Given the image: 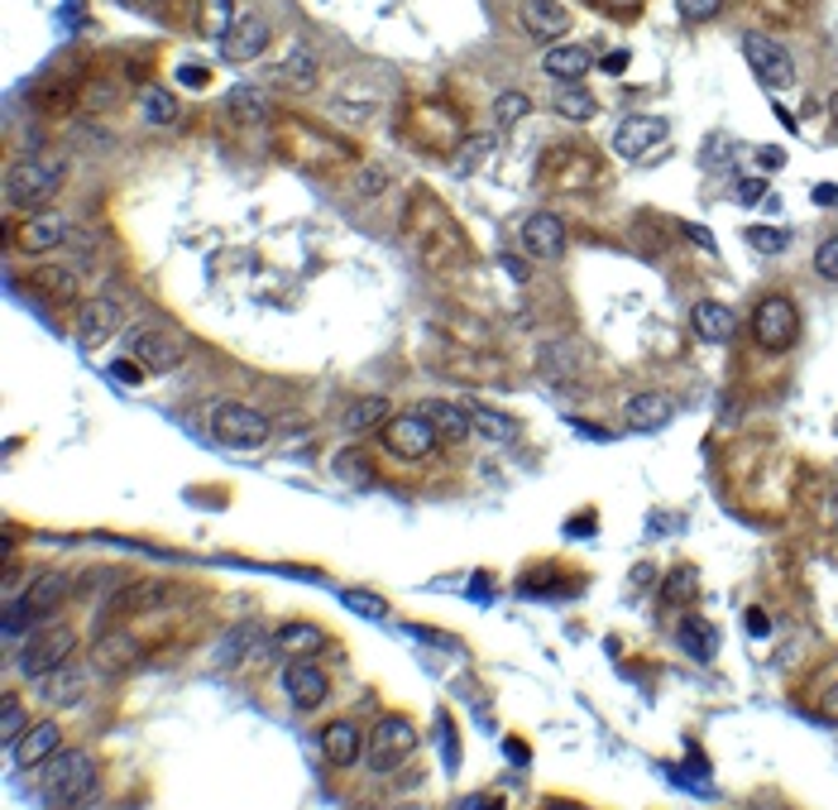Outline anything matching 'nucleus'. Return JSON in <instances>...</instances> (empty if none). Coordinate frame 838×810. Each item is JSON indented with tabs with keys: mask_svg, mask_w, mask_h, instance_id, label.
Returning a JSON list of instances; mask_svg holds the SVG:
<instances>
[{
	"mask_svg": "<svg viewBox=\"0 0 838 810\" xmlns=\"http://www.w3.org/2000/svg\"><path fill=\"white\" fill-rule=\"evenodd\" d=\"M408 235H412V250L417 260H422L431 274H450L456 264H465V231L460 221L446 212V206L431 197V193H412V206H408Z\"/></svg>",
	"mask_w": 838,
	"mask_h": 810,
	"instance_id": "nucleus-1",
	"label": "nucleus"
},
{
	"mask_svg": "<svg viewBox=\"0 0 838 810\" xmlns=\"http://www.w3.org/2000/svg\"><path fill=\"white\" fill-rule=\"evenodd\" d=\"M62 173H68V164L53 154L14 158V164L6 168V202L10 206H43L48 197H58Z\"/></svg>",
	"mask_w": 838,
	"mask_h": 810,
	"instance_id": "nucleus-2",
	"label": "nucleus"
},
{
	"mask_svg": "<svg viewBox=\"0 0 838 810\" xmlns=\"http://www.w3.org/2000/svg\"><path fill=\"white\" fill-rule=\"evenodd\" d=\"M91 787H96L91 753L72 749V753H53L43 762V801L48 806H77L91 797Z\"/></svg>",
	"mask_w": 838,
	"mask_h": 810,
	"instance_id": "nucleus-3",
	"label": "nucleus"
},
{
	"mask_svg": "<svg viewBox=\"0 0 838 810\" xmlns=\"http://www.w3.org/2000/svg\"><path fill=\"white\" fill-rule=\"evenodd\" d=\"M408 139H412L417 149H427V154H437V158H450V154H456V145L465 139V125H460V116L446 101H417L412 125H408Z\"/></svg>",
	"mask_w": 838,
	"mask_h": 810,
	"instance_id": "nucleus-4",
	"label": "nucleus"
},
{
	"mask_svg": "<svg viewBox=\"0 0 838 810\" xmlns=\"http://www.w3.org/2000/svg\"><path fill=\"white\" fill-rule=\"evenodd\" d=\"M62 595H68V576H62V570H48V576H39V580L25 591V599H10V609H6V633L14 638V633L35 628L39 618H48V614L62 605Z\"/></svg>",
	"mask_w": 838,
	"mask_h": 810,
	"instance_id": "nucleus-5",
	"label": "nucleus"
},
{
	"mask_svg": "<svg viewBox=\"0 0 838 810\" xmlns=\"http://www.w3.org/2000/svg\"><path fill=\"white\" fill-rule=\"evenodd\" d=\"M279 149L302 168H327V164H341V158H345V149L335 145L331 135H321V130H312V125H302V120H283L279 125Z\"/></svg>",
	"mask_w": 838,
	"mask_h": 810,
	"instance_id": "nucleus-6",
	"label": "nucleus"
},
{
	"mask_svg": "<svg viewBox=\"0 0 838 810\" xmlns=\"http://www.w3.org/2000/svg\"><path fill=\"white\" fill-rule=\"evenodd\" d=\"M125 345H130V360L139 364V370H149V374H168V370H177V364L187 360V345L164 326H135Z\"/></svg>",
	"mask_w": 838,
	"mask_h": 810,
	"instance_id": "nucleus-7",
	"label": "nucleus"
},
{
	"mask_svg": "<svg viewBox=\"0 0 838 810\" xmlns=\"http://www.w3.org/2000/svg\"><path fill=\"white\" fill-rule=\"evenodd\" d=\"M212 432H216V441H225V447L254 451V447H264V441H269V418H264V412H254V408H245V403H221L212 412Z\"/></svg>",
	"mask_w": 838,
	"mask_h": 810,
	"instance_id": "nucleus-8",
	"label": "nucleus"
},
{
	"mask_svg": "<svg viewBox=\"0 0 838 810\" xmlns=\"http://www.w3.org/2000/svg\"><path fill=\"white\" fill-rule=\"evenodd\" d=\"M77 653V633L72 628H35L29 633V643L20 647V672L25 676H43V672H53V666H62Z\"/></svg>",
	"mask_w": 838,
	"mask_h": 810,
	"instance_id": "nucleus-9",
	"label": "nucleus"
},
{
	"mask_svg": "<svg viewBox=\"0 0 838 810\" xmlns=\"http://www.w3.org/2000/svg\"><path fill=\"white\" fill-rule=\"evenodd\" d=\"M752 331H757V345L762 351H786V345L796 341V331H800V312L791 297H762L752 312Z\"/></svg>",
	"mask_w": 838,
	"mask_h": 810,
	"instance_id": "nucleus-10",
	"label": "nucleus"
},
{
	"mask_svg": "<svg viewBox=\"0 0 838 810\" xmlns=\"http://www.w3.org/2000/svg\"><path fill=\"white\" fill-rule=\"evenodd\" d=\"M417 749V729L412 720H402V714H389V720H379V729L369 734V768L374 772H393L398 762H408Z\"/></svg>",
	"mask_w": 838,
	"mask_h": 810,
	"instance_id": "nucleus-11",
	"label": "nucleus"
},
{
	"mask_svg": "<svg viewBox=\"0 0 838 810\" xmlns=\"http://www.w3.org/2000/svg\"><path fill=\"white\" fill-rule=\"evenodd\" d=\"M743 58H748V68L757 72V82H762L767 91L796 87V62H791V53H786L781 43H771L762 35H748L743 39Z\"/></svg>",
	"mask_w": 838,
	"mask_h": 810,
	"instance_id": "nucleus-12",
	"label": "nucleus"
},
{
	"mask_svg": "<svg viewBox=\"0 0 838 810\" xmlns=\"http://www.w3.org/2000/svg\"><path fill=\"white\" fill-rule=\"evenodd\" d=\"M437 427H431L422 412H402V418H389L383 422V447H389L393 456H402V460H422V456H431L437 451Z\"/></svg>",
	"mask_w": 838,
	"mask_h": 810,
	"instance_id": "nucleus-13",
	"label": "nucleus"
},
{
	"mask_svg": "<svg viewBox=\"0 0 838 810\" xmlns=\"http://www.w3.org/2000/svg\"><path fill=\"white\" fill-rule=\"evenodd\" d=\"M120 322H125V303H120V297H110V293H101V297H91V303L77 312V341H82L87 351H96V345H106L110 336H116Z\"/></svg>",
	"mask_w": 838,
	"mask_h": 810,
	"instance_id": "nucleus-14",
	"label": "nucleus"
},
{
	"mask_svg": "<svg viewBox=\"0 0 838 810\" xmlns=\"http://www.w3.org/2000/svg\"><path fill=\"white\" fill-rule=\"evenodd\" d=\"M518 241H523V250L532 254V260L556 264L561 254H566V221L552 216V212H532V216L523 221Z\"/></svg>",
	"mask_w": 838,
	"mask_h": 810,
	"instance_id": "nucleus-15",
	"label": "nucleus"
},
{
	"mask_svg": "<svg viewBox=\"0 0 838 810\" xmlns=\"http://www.w3.org/2000/svg\"><path fill=\"white\" fill-rule=\"evenodd\" d=\"M389 97H393V77L379 72V68H360L350 82H341V97H335V106L354 110V116H369V110L383 106Z\"/></svg>",
	"mask_w": 838,
	"mask_h": 810,
	"instance_id": "nucleus-16",
	"label": "nucleus"
},
{
	"mask_svg": "<svg viewBox=\"0 0 838 810\" xmlns=\"http://www.w3.org/2000/svg\"><path fill=\"white\" fill-rule=\"evenodd\" d=\"M666 135H671V125L662 116H627L614 130V149L623 158H647V149L666 145Z\"/></svg>",
	"mask_w": 838,
	"mask_h": 810,
	"instance_id": "nucleus-17",
	"label": "nucleus"
},
{
	"mask_svg": "<svg viewBox=\"0 0 838 810\" xmlns=\"http://www.w3.org/2000/svg\"><path fill=\"white\" fill-rule=\"evenodd\" d=\"M269 49V20L264 14H240L235 29L221 39V58L225 62H254Z\"/></svg>",
	"mask_w": 838,
	"mask_h": 810,
	"instance_id": "nucleus-18",
	"label": "nucleus"
},
{
	"mask_svg": "<svg viewBox=\"0 0 838 810\" xmlns=\"http://www.w3.org/2000/svg\"><path fill=\"white\" fill-rule=\"evenodd\" d=\"M623 418H627L633 432H662V427L675 418V399H671V393H662V389H642V393L627 399Z\"/></svg>",
	"mask_w": 838,
	"mask_h": 810,
	"instance_id": "nucleus-19",
	"label": "nucleus"
},
{
	"mask_svg": "<svg viewBox=\"0 0 838 810\" xmlns=\"http://www.w3.org/2000/svg\"><path fill=\"white\" fill-rule=\"evenodd\" d=\"M72 235L68 226V216H58V212H39V216H29L20 231H14V245H20L25 254H48V250H58L62 241Z\"/></svg>",
	"mask_w": 838,
	"mask_h": 810,
	"instance_id": "nucleus-20",
	"label": "nucleus"
},
{
	"mask_svg": "<svg viewBox=\"0 0 838 810\" xmlns=\"http://www.w3.org/2000/svg\"><path fill=\"white\" fill-rule=\"evenodd\" d=\"M283 691L293 695L298 710H316V705L331 695V681H327V672H321V666H312V662H288Z\"/></svg>",
	"mask_w": 838,
	"mask_h": 810,
	"instance_id": "nucleus-21",
	"label": "nucleus"
},
{
	"mask_svg": "<svg viewBox=\"0 0 838 810\" xmlns=\"http://www.w3.org/2000/svg\"><path fill=\"white\" fill-rule=\"evenodd\" d=\"M518 25L532 39H561L571 29V14H566V6H556V0H523Z\"/></svg>",
	"mask_w": 838,
	"mask_h": 810,
	"instance_id": "nucleus-22",
	"label": "nucleus"
},
{
	"mask_svg": "<svg viewBox=\"0 0 838 810\" xmlns=\"http://www.w3.org/2000/svg\"><path fill=\"white\" fill-rule=\"evenodd\" d=\"M58 743H62V729L53 724V720H39V724H29L25 729V739L14 743V762H20V768H43L48 758L58 753Z\"/></svg>",
	"mask_w": 838,
	"mask_h": 810,
	"instance_id": "nucleus-23",
	"label": "nucleus"
},
{
	"mask_svg": "<svg viewBox=\"0 0 838 810\" xmlns=\"http://www.w3.org/2000/svg\"><path fill=\"white\" fill-rule=\"evenodd\" d=\"M321 753H327L331 768H350V762H360V753H364V734L350 720H335L321 729Z\"/></svg>",
	"mask_w": 838,
	"mask_h": 810,
	"instance_id": "nucleus-24",
	"label": "nucleus"
},
{
	"mask_svg": "<svg viewBox=\"0 0 838 810\" xmlns=\"http://www.w3.org/2000/svg\"><path fill=\"white\" fill-rule=\"evenodd\" d=\"M422 418L437 427V437H446V441H465L475 432V418H470V408H460V403H446V399H427L422 408Z\"/></svg>",
	"mask_w": 838,
	"mask_h": 810,
	"instance_id": "nucleus-25",
	"label": "nucleus"
},
{
	"mask_svg": "<svg viewBox=\"0 0 838 810\" xmlns=\"http://www.w3.org/2000/svg\"><path fill=\"white\" fill-rule=\"evenodd\" d=\"M542 68L556 77V82H579L589 68H594V58L585 43H552V49L542 53Z\"/></svg>",
	"mask_w": 838,
	"mask_h": 810,
	"instance_id": "nucleus-26",
	"label": "nucleus"
},
{
	"mask_svg": "<svg viewBox=\"0 0 838 810\" xmlns=\"http://www.w3.org/2000/svg\"><path fill=\"white\" fill-rule=\"evenodd\" d=\"M260 643H264V624H260V618H240V624L216 643V662L221 666H240Z\"/></svg>",
	"mask_w": 838,
	"mask_h": 810,
	"instance_id": "nucleus-27",
	"label": "nucleus"
},
{
	"mask_svg": "<svg viewBox=\"0 0 838 810\" xmlns=\"http://www.w3.org/2000/svg\"><path fill=\"white\" fill-rule=\"evenodd\" d=\"M494 154H498V135H465L446 164H450V173H456V178H470V173L485 168Z\"/></svg>",
	"mask_w": 838,
	"mask_h": 810,
	"instance_id": "nucleus-28",
	"label": "nucleus"
},
{
	"mask_svg": "<svg viewBox=\"0 0 838 810\" xmlns=\"http://www.w3.org/2000/svg\"><path fill=\"white\" fill-rule=\"evenodd\" d=\"M35 681H39V695H43V701H53V705H72L77 695H82V686H87V676L77 672L72 662H62V666H53V672H43Z\"/></svg>",
	"mask_w": 838,
	"mask_h": 810,
	"instance_id": "nucleus-29",
	"label": "nucleus"
},
{
	"mask_svg": "<svg viewBox=\"0 0 838 810\" xmlns=\"http://www.w3.org/2000/svg\"><path fill=\"white\" fill-rule=\"evenodd\" d=\"M316 72H321L316 53L308 49V43H293V53H288L283 68H279V82L293 87V91H312V87H316Z\"/></svg>",
	"mask_w": 838,
	"mask_h": 810,
	"instance_id": "nucleus-30",
	"label": "nucleus"
},
{
	"mask_svg": "<svg viewBox=\"0 0 838 810\" xmlns=\"http://www.w3.org/2000/svg\"><path fill=\"white\" fill-rule=\"evenodd\" d=\"M393 412H389V399H379V393H369V399H354L345 408V432L350 437H364V432H374V427H383Z\"/></svg>",
	"mask_w": 838,
	"mask_h": 810,
	"instance_id": "nucleus-31",
	"label": "nucleus"
},
{
	"mask_svg": "<svg viewBox=\"0 0 838 810\" xmlns=\"http://www.w3.org/2000/svg\"><path fill=\"white\" fill-rule=\"evenodd\" d=\"M690 326H695L700 341H729L733 336V312L723 303H695V312H690Z\"/></svg>",
	"mask_w": 838,
	"mask_h": 810,
	"instance_id": "nucleus-32",
	"label": "nucleus"
},
{
	"mask_svg": "<svg viewBox=\"0 0 838 810\" xmlns=\"http://www.w3.org/2000/svg\"><path fill=\"white\" fill-rule=\"evenodd\" d=\"M675 638H681L685 657H695V662H714V653H719V633H714L709 618H685Z\"/></svg>",
	"mask_w": 838,
	"mask_h": 810,
	"instance_id": "nucleus-33",
	"label": "nucleus"
},
{
	"mask_svg": "<svg viewBox=\"0 0 838 810\" xmlns=\"http://www.w3.org/2000/svg\"><path fill=\"white\" fill-rule=\"evenodd\" d=\"M470 418H475V432L479 437H489L494 447H513L523 432H518V418H508V412H494V408H470Z\"/></svg>",
	"mask_w": 838,
	"mask_h": 810,
	"instance_id": "nucleus-34",
	"label": "nucleus"
},
{
	"mask_svg": "<svg viewBox=\"0 0 838 810\" xmlns=\"http://www.w3.org/2000/svg\"><path fill=\"white\" fill-rule=\"evenodd\" d=\"M235 20H240V14H235V0H202V10H197V29H202L206 39H216V43L231 35Z\"/></svg>",
	"mask_w": 838,
	"mask_h": 810,
	"instance_id": "nucleus-35",
	"label": "nucleus"
},
{
	"mask_svg": "<svg viewBox=\"0 0 838 810\" xmlns=\"http://www.w3.org/2000/svg\"><path fill=\"white\" fill-rule=\"evenodd\" d=\"M552 110H556L561 120H575V125H579V120L594 116V97H589V91L579 87V82H561L556 97H552Z\"/></svg>",
	"mask_w": 838,
	"mask_h": 810,
	"instance_id": "nucleus-36",
	"label": "nucleus"
},
{
	"mask_svg": "<svg viewBox=\"0 0 838 810\" xmlns=\"http://www.w3.org/2000/svg\"><path fill=\"white\" fill-rule=\"evenodd\" d=\"M225 106H231V116L240 125H264L269 120V97L260 87H235L231 97H225Z\"/></svg>",
	"mask_w": 838,
	"mask_h": 810,
	"instance_id": "nucleus-37",
	"label": "nucleus"
},
{
	"mask_svg": "<svg viewBox=\"0 0 838 810\" xmlns=\"http://www.w3.org/2000/svg\"><path fill=\"white\" fill-rule=\"evenodd\" d=\"M273 643H279L283 653H293V657H308V653H316V647L327 643V633H321L316 624H288V628L273 633Z\"/></svg>",
	"mask_w": 838,
	"mask_h": 810,
	"instance_id": "nucleus-38",
	"label": "nucleus"
},
{
	"mask_svg": "<svg viewBox=\"0 0 838 810\" xmlns=\"http://www.w3.org/2000/svg\"><path fill=\"white\" fill-rule=\"evenodd\" d=\"M168 595V585H158V580H139V585H130V591H120L116 599L106 605V618L110 614H130V609H139V605H154V599H164Z\"/></svg>",
	"mask_w": 838,
	"mask_h": 810,
	"instance_id": "nucleus-39",
	"label": "nucleus"
},
{
	"mask_svg": "<svg viewBox=\"0 0 838 810\" xmlns=\"http://www.w3.org/2000/svg\"><path fill=\"white\" fill-rule=\"evenodd\" d=\"M139 116L149 120V125H173V120H177V101H173V91H164V87H144V91H139Z\"/></svg>",
	"mask_w": 838,
	"mask_h": 810,
	"instance_id": "nucleus-40",
	"label": "nucleus"
},
{
	"mask_svg": "<svg viewBox=\"0 0 838 810\" xmlns=\"http://www.w3.org/2000/svg\"><path fill=\"white\" fill-rule=\"evenodd\" d=\"M532 116V101L523 97V91H498L494 97V125L498 130H513L518 120H527Z\"/></svg>",
	"mask_w": 838,
	"mask_h": 810,
	"instance_id": "nucleus-41",
	"label": "nucleus"
},
{
	"mask_svg": "<svg viewBox=\"0 0 838 810\" xmlns=\"http://www.w3.org/2000/svg\"><path fill=\"white\" fill-rule=\"evenodd\" d=\"M25 729H29L25 705L14 701V695H6V705H0V743H6V749H14V743L25 739Z\"/></svg>",
	"mask_w": 838,
	"mask_h": 810,
	"instance_id": "nucleus-42",
	"label": "nucleus"
},
{
	"mask_svg": "<svg viewBox=\"0 0 838 810\" xmlns=\"http://www.w3.org/2000/svg\"><path fill=\"white\" fill-rule=\"evenodd\" d=\"M35 289L68 303V297L77 293V274H72V269H39V274H35Z\"/></svg>",
	"mask_w": 838,
	"mask_h": 810,
	"instance_id": "nucleus-43",
	"label": "nucleus"
},
{
	"mask_svg": "<svg viewBox=\"0 0 838 810\" xmlns=\"http://www.w3.org/2000/svg\"><path fill=\"white\" fill-rule=\"evenodd\" d=\"M786 245H791V235H786L781 226H752L748 231V250H757V254H781Z\"/></svg>",
	"mask_w": 838,
	"mask_h": 810,
	"instance_id": "nucleus-44",
	"label": "nucleus"
},
{
	"mask_svg": "<svg viewBox=\"0 0 838 810\" xmlns=\"http://www.w3.org/2000/svg\"><path fill=\"white\" fill-rule=\"evenodd\" d=\"M341 605L350 614H360V618H383V614H389V605H383L379 595H369V591H341Z\"/></svg>",
	"mask_w": 838,
	"mask_h": 810,
	"instance_id": "nucleus-45",
	"label": "nucleus"
},
{
	"mask_svg": "<svg viewBox=\"0 0 838 810\" xmlns=\"http://www.w3.org/2000/svg\"><path fill=\"white\" fill-rule=\"evenodd\" d=\"M695 595V570H671V580H666V591H662V599L666 605H685V599Z\"/></svg>",
	"mask_w": 838,
	"mask_h": 810,
	"instance_id": "nucleus-46",
	"label": "nucleus"
},
{
	"mask_svg": "<svg viewBox=\"0 0 838 810\" xmlns=\"http://www.w3.org/2000/svg\"><path fill=\"white\" fill-rule=\"evenodd\" d=\"M815 274L829 279V283H838V235H829V241L815 250Z\"/></svg>",
	"mask_w": 838,
	"mask_h": 810,
	"instance_id": "nucleus-47",
	"label": "nucleus"
},
{
	"mask_svg": "<svg viewBox=\"0 0 838 810\" xmlns=\"http://www.w3.org/2000/svg\"><path fill=\"white\" fill-rule=\"evenodd\" d=\"M675 6H681V20L704 25V20H714V14L723 10V0H675Z\"/></svg>",
	"mask_w": 838,
	"mask_h": 810,
	"instance_id": "nucleus-48",
	"label": "nucleus"
},
{
	"mask_svg": "<svg viewBox=\"0 0 838 810\" xmlns=\"http://www.w3.org/2000/svg\"><path fill=\"white\" fill-rule=\"evenodd\" d=\"M206 77H212V72H206L202 62H183V68H177V82H187L192 91H202V87H206Z\"/></svg>",
	"mask_w": 838,
	"mask_h": 810,
	"instance_id": "nucleus-49",
	"label": "nucleus"
},
{
	"mask_svg": "<svg viewBox=\"0 0 838 810\" xmlns=\"http://www.w3.org/2000/svg\"><path fill=\"white\" fill-rule=\"evenodd\" d=\"M762 197H771V193H767V183H757V178H748V183H738V202H743V206H757V202H762Z\"/></svg>",
	"mask_w": 838,
	"mask_h": 810,
	"instance_id": "nucleus-50",
	"label": "nucleus"
},
{
	"mask_svg": "<svg viewBox=\"0 0 838 810\" xmlns=\"http://www.w3.org/2000/svg\"><path fill=\"white\" fill-rule=\"evenodd\" d=\"M748 633H752V638H767V633H771L767 609H748Z\"/></svg>",
	"mask_w": 838,
	"mask_h": 810,
	"instance_id": "nucleus-51",
	"label": "nucleus"
},
{
	"mask_svg": "<svg viewBox=\"0 0 838 810\" xmlns=\"http://www.w3.org/2000/svg\"><path fill=\"white\" fill-rule=\"evenodd\" d=\"M815 202H819V206H838V187H834V183H819V187H815Z\"/></svg>",
	"mask_w": 838,
	"mask_h": 810,
	"instance_id": "nucleus-52",
	"label": "nucleus"
},
{
	"mask_svg": "<svg viewBox=\"0 0 838 810\" xmlns=\"http://www.w3.org/2000/svg\"><path fill=\"white\" fill-rule=\"evenodd\" d=\"M504 269H508V274L518 279V283H527V264H523V260H513V254H504Z\"/></svg>",
	"mask_w": 838,
	"mask_h": 810,
	"instance_id": "nucleus-53",
	"label": "nucleus"
},
{
	"mask_svg": "<svg viewBox=\"0 0 838 810\" xmlns=\"http://www.w3.org/2000/svg\"><path fill=\"white\" fill-rule=\"evenodd\" d=\"M685 235H690V241H695L700 250H714V241H709V231H704V226H690Z\"/></svg>",
	"mask_w": 838,
	"mask_h": 810,
	"instance_id": "nucleus-54",
	"label": "nucleus"
},
{
	"mask_svg": "<svg viewBox=\"0 0 838 810\" xmlns=\"http://www.w3.org/2000/svg\"><path fill=\"white\" fill-rule=\"evenodd\" d=\"M762 164H767V168H781L786 154H781V149H762Z\"/></svg>",
	"mask_w": 838,
	"mask_h": 810,
	"instance_id": "nucleus-55",
	"label": "nucleus"
},
{
	"mask_svg": "<svg viewBox=\"0 0 838 810\" xmlns=\"http://www.w3.org/2000/svg\"><path fill=\"white\" fill-rule=\"evenodd\" d=\"M604 68H608V72H623V68H627V53H614V58H604Z\"/></svg>",
	"mask_w": 838,
	"mask_h": 810,
	"instance_id": "nucleus-56",
	"label": "nucleus"
},
{
	"mask_svg": "<svg viewBox=\"0 0 838 810\" xmlns=\"http://www.w3.org/2000/svg\"><path fill=\"white\" fill-rule=\"evenodd\" d=\"M116 374H120V379H130V384H135V379H139V364H116Z\"/></svg>",
	"mask_w": 838,
	"mask_h": 810,
	"instance_id": "nucleus-57",
	"label": "nucleus"
},
{
	"mask_svg": "<svg viewBox=\"0 0 838 810\" xmlns=\"http://www.w3.org/2000/svg\"><path fill=\"white\" fill-rule=\"evenodd\" d=\"M829 714H834V720H838V686L829 691Z\"/></svg>",
	"mask_w": 838,
	"mask_h": 810,
	"instance_id": "nucleus-58",
	"label": "nucleus"
},
{
	"mask_svg": "<svg viewBox=\"0 0 838 810\" xmlns=\"http://www.w3.org/2000/svg\"><path fill=\"white\" fill-rule=\"evenodd\" d=\"M829 116H834V125H838V91H834V97H829Z\"/></svg>",
	"mask_w": 838,
	"mask_h": 810,
	"instance_id": "nucleus-59",
	"label": "nucleus"
}]
</instances>
